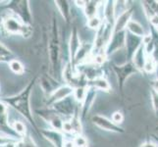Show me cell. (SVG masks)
<instances>
[{
  "label": "cell",
  "instance_id": "6da1fadb",
  "mask_svg": "<svg viewBox=\"0 0 158 147\" xmlns=\"http://www.w3.org/2000/svg\"><path fill=\"white\" fill-rule=\"evenodd\" d=\"M36 79H37L36 77L32 79L28 84V85H27L19 94L11 96V97L3 98V100H2L4 103H6V104L12 107L14 110H16L19 114H21V115L34 127L35 130L37 129V127L34 119V116H32V111L31 107V95L32 89H34V86L35 84Z\"/></svg>",
  "mask_w": 158,
  "mask_h": 147
},
{
  "label": "cell",
  "instance_id": "7a4b0ae2",
  "mask_svg": "<svg viewBox=\"0 0 158 147\" xmlns=\"http://www.w3.org/2000/svg\"><path fill=\"white\" fill-rule=\"evenodd\" d=\"M47 49H48V58H49V62L51 66V74L53 76H55V72L57 73V70L59 68L60 54H61V52H60V39H59L57 21L54 15L50 23V31H49V37H48Z\"/></svg>",
  "mask_w": 158,
  "mask_h": 147
},
{
  "label": "cell",
  "instance_id": "3957f363",
  "mask_svg": "<svg viewBox=\"0 0 158 147\" xmlns=\"http://www.w3.org/2000/svg\"><path fill=\"white\" fill-rule=\"evenodd\" d=\"M3 30L8 35H22L28 39L32 35L31 26H28L22 22V20L16 15H7L2 19Z\"/></svg>",
  "mask_w": 158,
  "mask_h": 147
},
{
  "label": "cell",
  "instance_id": "277c9868",
  "mask_svg": "<svg viewBox=\"0 0 158 147\" xmlns=\"http://www.w3.org/2000/svg\"><path fill=\"white\" fill-rule=\"evenodd\" d=\"M113 70L116 74L118 85H119V88L121 91L123 90L124 85L126 84V80L132 75L139 72L138 69L135 67V65L132 62L125 63L123 65H119V66L118 65H113Z\"/></svg>",
  "mask_w": 158,
  "mask_h": 147
},
{
  "label": "cell",
  "instance_id": "5b68a950",
  "mask_svg": "<svg viewBox=\"0 0 158 147\" xmlns=\"http://www.w3.org/2000/svg\"><path fill=\"white\" fill-rule=\"evenodd\" d=\"M14 4L10 5V8L13 9V13L19 17L23 23L28 26H31V11L30 8V2L27 0L15 1Z\"/></svg>",
  "mask_w": 158,
  "mask_h": 147
},
{
  "label": "cell",
  "instance_id": "8992f818",
  "mask_svg": "<svg viewBox=\"0 0 158 147\" xmlns=\"http://www.w3.org/2000/svg\"><path fill=\"white\" fill-rule=\"evenodd\" d=\"M143 44V37L137 36L126 31V43H125V47L127 49L126 51L127 60L132 61L135 52L139 50V48Z\"/></svg>",
  "mask_w": 158,
  "mask_h": 147
},
{
  "label": "cell",
  "instance_id": "52a82bcc",
  "mask_svg": "<svg viewBox=\"0 0 158 147\" xmlns=\"http://www.w3.org/2000/svg\"><path fill=\"white\" fill-rule=\"evenodd\" d=\"M126 43V31L120 32H113L110 41L105 48V55L110 56L112 54L120 51Z\"/></svg>",
  "mask_w": 158,
  "mask_h": 147
},
{
  "label": "cell",
  "instance_id": "ba28073f",
  "mask_svg": "<svg viewBox=\"0 0 158 147\" xmlns=\"http://www.w3.org/2000/svg\"><path fill=\"white\" fill-rule=\"evenodd\" d=\"M91 122L94 123L96 127L100 128L101 129L107 130V132L116 133H123L125 132L121 127H119L118 125L113 123L111 120L107 119L104 116L98 115V114H95V115L91 117Z\"/></svg>",
  "mask_w": 158,
  "mask_h": 147
},
{
  "label": "cell",
  "instance_id": "9c48e42d",
  "mask_svg": "<svg viewBox=\"0 0 158 147\" xmlns=\"http://www.w3.org/2000/svg\"><path fill=\"white\" fill-rule=\"evenodd\" d=\"M74 93V88H72L71 85H62L58 88L55 91L51 93L47 98L46 101V105L48 107H52L55 103L61 101L63 99H66V98L70 97Z\"/></svg>",
  "mask_w": 158,
  "mask_h": 147
},
{
  "label": "cell",
  "instance_id": "30bf717a",
  "mask_svg": "<svg viewBox=\"0 0 158 147\" xmlns=\"http://www.w3.org/2000/svg\"><path fill=\"white\" fill-rule=\"evenodd\" d=\"M40 133L54 147H64L65 137L60 130H56L53 129H40Z\"/></svg>",
  "mask_w": 158,
  "mask_h": 147
},
{
  "label": "cell",
  "instance_id": "8fae6325",
  "mask_svg": "<svg viewBox=\"0 0 158 147\" xmlns=\"http://www.w3.org/2000/svg\"><path fill=\"white\" fill-rule=\"evenodd\" d=\"M133 8H128L126 11H124L123 13L120 14L118 17H116L115 24L113 27V32H120L125 31L127 29V26L130 23V21L132 20V16L134 14Z\"/></svg>",
  "mask_w": 158,
  "mask_h": 147
},
{
  "label": "cell",
  "instance_id": "7c38bea8",
  "mask_svg": "<svg viewBox=\"0 0 158 147\" xmlns=\"http://www.w3.org/2000/svg\"><path fill=\"white\" fill-rule=\"evenodd\" d=\"M81 46L80 35H79V31L78 29L74 27L72 31H71V36L69 40V55L71 59V63L74 62V60L77 56V54Z\"/></svg>",
  "mask_w": 158,
  "mask_h": 147
},
{
  "label": "cell",
  "instance_id": "4fadbf2b",
  "mask_svg": "<svg viewBox=\"0 0 158 147\" xmlns=\"http://www.w3.org/2000/svg\"><path fill=\"white\" fill-rule=\"evenodd\" d=\"M71 97H68L66 99H63L61 101H59L57 103H55L52 109L55 111L58 115H65V116H74V102L71 101L70 99Z\"/></svg>",
  "mask_w": 158,
  "mask_h": 147
},
{
  "label": "cell",
  "instance_id": "5bb4252c",
  "mask_svg": "<svg viewBox=\"0 0 158 147\" xmlns=\"http://www.w3.org/2000/svg\"><path fill=\"white\" fill-rule=\"evenodd\" d=\"M146 59H148V54H146L144 46L143 44L139 48V50L135 52V54L133 57V60H132V63L135 65V67L138 69L139 72L143 70Z\"/></svg>",
  "mask_w": 158,
  "mask_h": 147
},
{
  "label": "cell",
  "instance_id": "9a60e30c",
  "mask_svg": "<svg viewBox=\"0 0 158 147\" xmlns=\"http://www.w3.org/2000/svg\"><path fill=\"white\" fill-rule=\"evenodd\" d=\"M115 2L114 1H107L104 5L103 9V15H104V20L106 23L114 27L116 21V12H115Z\"/></svg>",
  "mask_w": 158,
  "mask_h": 147
},
{
  "label": "cell",
  "instance_id": "2e32d148",
  "mask_svg": "<svg viewBox=\"0 0 158 147\" xmlns=\"http://www.w3.org/2000/svg\"><path fill=\"white\" fill-rule=\"evenodd\" d=\"M86 85H88V88H89L99 89V90L105 91V92H109L111 89V85L109 84L108 80H105L104 78H102V77L88 81Z\"/></svg>",
  "mask_w": 158,
  "mask_h": 147
},
{
  "label": "cell",
  "instance_id": "e0dca14e",
  "mask_svg": "<svg viewBox=\"0 0 158 147\" xmlns=\"http://www.w3.org/2000/svg\"><path fill=\"white\" fill-rule=\"evenodd\" d=\"M95 97H96V92L94 91V88H89V91H88V94H86L85 99L84 100V102L81 103V116L85 117L86 114L89 113V111L90 110V108L94 104V102L95 100Z\"/></svg>",
  "mask_w": 158,
  "mask_h": 147
},
{
  "label": "cell",
  "instance_id": "ac0fdd59",
  "mask_svg": "<svg viewBox=\"0 0 158 147\" xmlns=\"http://www.w3.org/2000/svg\"><path fill=\"white\" fill-rule=\"evenodd\" d=\"M55 4L65 22L69 23V21L71 20V10L69 2L66 1V0H61V1H55Z\"/></svg>",
  "mask_w": 158,
  "mask_h": 147
},
{
  "label": "cell",
  "instance_id": "d6986e66",
  "mask_svg": "<svg viewBox=\"0 0 158 147\" xmlns=\"http://www.w3.org/2000/svg\"><path fill=\"white\" fill-rule=\"evenodd\" d=\"M127 31L129 32H131V34H133V35H137V36H139V37H144L145 36L143 27L137 21L131 20L130 23L127 26Z\"/></svg>",
  "mask_w": 158,
  "mask_h": 147
},
{
  "label": "cell",
  "instance_id": "ffe728a7",
  "mask_svg": "<svg viewBox=\"0 0 158 147\" xmlns=\"http://www.w3.org/2000/svg\"><path fill=\"white\" fill-rule=\"evenodd\" d=\"M98 5L96 1H86L85 7L84 8V12L85 17L88 19H90L92 17L97 16V11H98Z\"/></svg>",
  "mask_w": 158,
  "mask_h": 147
},
{
  "label": "cell",
  "instance_id": "44dd1931",
  "mask_svg": "<svg viewBox=\"0 0 158 147\" xmlns=\"http://www.w3.org/2000/svg\"><path fill=\"white\" fill-rule=\"evenodd\" d=\"M88 91H89L88 85H81V86H78V88H74L73 96L75 98V100L78 103H81H81L84 102V100L85 99Z\"/></svg>",
  "mask_w": 158,
  "mask_h": 147
},
{
  "label": "cell",
  "instance_id": "7402d4cb",
  "mask_svg": "<svg viewBox=\"0 0 158 147\" xmlns=\"http://www.w3.org/2000/svg\"><path fill=\"white\" fill-rule=\"evenodd\" d=\"M14 60L13 53L5 46L2 42H0V62H10Z\"/></svg>",
  "mask_w": 158,
  "mask_h": 147
},
{
  "label": "cell",
  "instance_id": "603a6c76",
  "mask_svg": "<svg viewBox=\"0 0 158 147\" xmlns=\"http://www.w3.org/2000/svg\"><path fill=\"white\" fill-rule=\"evenodd\" d=\"M70 123L72 125V129H73V133L76 135H81L83 133V126H81L80 117L77 115H74L70 120Z\"/></svg>",
  "mask_w": 158,
  "mask_h": 147
},
{
  "label": "cell",
  "instance_id": "cb8c5ba5",
  "mask_svg": "<svg viewBox=\"0 0 158 147\" xmlns=\"http://www.w3.org/2000/svg\"><path fill=\"white\" fill-rule=\"evenodd\" d=\"M9 68L10 70L12 71L14 74H17V75H23L24 72H25V68L23 66V64H22L20 61L18 60H12V61H10L9 63Z\"/></svg>",
  "mask_w": 158,
  "mask_h": 147
},
{
  "label": "cell",
  "instance_id": "d4e9b609",
  "mask_svg": "<svg viewBox=\"0 0 158 147\" xmlns=\"http://www.w3.org/2000/svg\"><path fill=\"white\" fill-rule=\"evenodd\" d=\"M8 121V111L6 104L2 101H0V126L5 127L7 126Z\"/></svg>",
  "mask_w": 158,
  "mask_h": 147
},
{
  "label": "cell",
  "instance_id": "484cf974",
  "mask_svg": "<svg viewBox=\"0 0 158 147\" xmlns=\"http://www.w3.org/2000/svg\"><path fill=\"white\" fill-rule=\"evenodd\" d=\"M10 128L13 132H15L18 135H20V137H22V135H24L26 133V126L24 125V123H22L20 121H14L10 125Z\"/></svg>",
  "mask_w": 158,
  "mask_h": 147
},
{
  "label": "cell",
  "instance_id": "4316f807",
  "mask_svg": "<svg viewBox=\"0 0 158 147\" xmlns=\"http://www.w3.org/2000/svg\"><path fill=\"white\" fill-rule=\"evenodd\" d=\"M102 23H103V22L101 21V19L99 17H97V16H95V17H92L90 19H88V22H86V26H88L89 28L91 29V30L97 31L101 27Z\"/></svg>",
  "mask_w": 158,
  "mask_h": 147
},
{
  "label": "cell",
  "instance_id": "83f0119b",
  "mask_svg": "<svg viewBox=\"0 0 158 147\" xmlns=\"http://www.w3.org/2000/svg\"><path fill=\"white\" fill-rule=\"evenodd\" d=\"M155 69H156V62L154 61V59L152 58V56H148V59H146L143 67V71L150 74V73H154Z\"/></svg>",
  "mask_w": 158,
  "mask_h": 147
},
{
  "label": "cell",
  "instance_id": "f1b7e54d",
  "mask_svg": "<svg viewBox=\"0 0 158 147\" xmlns=\"http://www.w3.org/2000/svg\"><path fill=\"white\" fill-rule=\"evenodd\" d=\"M150 100H151V104L152 108H153V111L155 113V115L158 116V92L154 90L153 88L150 89Z\"/></svg>",
  "mask_w": 158,
  "mask_h": 147
},
{
  "label": "cell",
  "instance_id": "f546056e",
  "mask_svg": "<svg viewBox=\"0 0 158 147\" xmlns=\"http://www.w3.org/2000/svg\"><path fill=\"white\" fill-rule=\"evenodd\" d=\"M74 143L76 147H88L89 146V142L88 139H86L83 135H76V137L74 138Z\"/></svg>",
  "mask_w": 158,
  "mask_h": 147
},
{
  "label": "cell",
  "instance_id": "4dcf8cb0",
  "mask_svg": "<svg viewBox=\"0 0 158 147\" xmlns=\"http://www.w3.org/2000/svg\"><path fill=\"white\" fill-rule=\"evenodd\" d=\"M20 139H15L12 137H9V135H1L0 134V147H5L8 144L15 142V141H18Z\"/></svg>",
  "mask_w": 158,
  "mask_h": 147
},
{
  "label": "cell",
  "instance_id": "1f68e13d",
  "mask_svg": "<svg viewBox=\"0 0 158 147\" xmlns=\"http://www.w3.org/2000/svg\"><path fill=\"white\" fill-rule=\"evenodd\" d=\"M111 120H112V122L113 123H115L116 125H121L124 121V116H123V114L121 112H114L112 114V117H111Z\"/></svg>",
  "mask_w": 158,
  "mask_h": 147
},
{
  "label": "cell",
  "instance_id": "d6a6232c",
  "mask_svg": "<svg viewBox=\"0 0 158 147\" xmlns=\"http://www.w3.org/2000/svg\"><path fill=\"white\" fill-rule=\"evenodd\" d=\"M62 130L64 133H73V129H72V125H71L70 121H65L63 124V128Z\"/></svg>",
  "mask_w": 158,
  "mask_h": 147
},
{
  "label": "cell",
  "instance_id": "836d02e7",
  "mask_svg": "<svg viewBox=\"0 0 158 147\" xmlns=\"http://www.w3.org/2000/svg\"><path fill=\"white\" fill-rule=\"evenodd\" d=\"M139 147H158V145L156 143L150 142V141H146V142L143 143Z\"/></svg>",
  "mask_w": 158,
  "mask_h": 147
},
{
  "label": "cell",
  "instance_id": "e575fe53",
  "mask_svg": "<svg viewBox=\"0 0 158 147\" xmlns=\"http://www.w3.org/2000/svg\"><path fill=\"white\" fill-rule=\"evenodd\" d=\"M75 4L77 5L78 7H80V8H85V4H86V1H75Z\"/></svg>",
  "mask_w": 158,
  "mask_h": 147
},
{
  "label": "cell",
  "instance_id": "d590c367",
  "mask_svg": "<svg viewBox=\"0 0 158 147\" xmlns=\"http://www.w3.org/2000/svg\"><path fill=\"white\" fill-rule=\"evenodd\" d=\"M64 147H76V146L73 140H69V141H65Z\"/></svg>",
  "mask_w": 158,
  "mask_h": 147
},
{
  "label": "cell",
  "instance_id": "8d00e7d4",
  "mask_svg": "<svg viewBox=\"0 0 158 147\" xmlns=\"http://www.w3.org/2000/svg\"><path fill=\"white\" fill-rule=\"evenodd\" d=\"M153 88L154 90H156L158 92V79H156L155 80L152 81V88Z\"/></svg>",
  "mask_w": 158,
  "mask_h": 147
},
{
  "label": "cell",
  "instance_id": "74e56055",
  "mask_svg": "<svg viewBox=\"0 0 158 147\" xmlns=\"http://www.w3.org/2000/svg\"><path fill=\"white\" fill-rule=\"evenodd\" d=\"M154 139L157 141V142H158V137H156V135H154Z\"/></svg>",
  "mask_w": 158,
  "mask_h": 147
}]
</instances>
